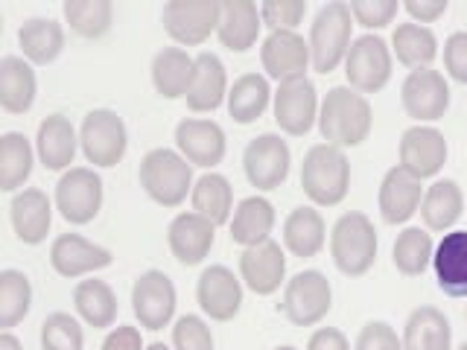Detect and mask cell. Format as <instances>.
I'll return each instance as SVG.
<instances>
[{
    "mask_svg": "<svg viewBox=\"0 0 467 350\" xmlns=\"http://www.w3.org/2000/svg\"><path fill=\"white\" fill-rule=\"evenodd\" d=\"M371 102L354 88H330L318 111L321 138L339 149H354L371 135Z\"/></svg>",
    "mask_w": 467,
    "mask_h": 350,
    "instance_id": "cell-1",
    "label": "cell"
},
{
    "mask_svg": "<svg viewBox=\"0 0 467 350\" xmlns=\"http://www.w3.org/2000/svg\"><path fill=\"white\" fill-rule=\"evenodd\" d=\"M301 187L310 196V201L321 208H333L348 196L350 187V164L348 155L339 146L316 143L310 152L304 155L301 164Z\"/></svg>",
    "mask_w": 467,
    "mask_h": 350,
    "instance_id": "cell-2",
    "label": "cell"
},
{
    "mask_svg": "<svg viewBox=\"0 0 467 350\" xmlns=\"http://www.w3.org/2000/svg\"><path fill=\"white\" fill-rule=\"evenodd\" d=\"M140 187L161 208H179L193 193V164L172 149H152L140 160Z\"/></svg>",
    "mask_w": 467,
    "mask_h": 350,
    "instance_id": "cell-3",
    "label": "cell"
},
{
    "mask_svg": "<svg viewBox=\"0 0 467 350\" xmlns=\"http://www.w3.org/2000/svg\"><path fill=\"white\" fill-rule=\"evenodd\" d=\"M330 254H333L336 269L348 277H359L368 272L377 260V231L371 219L359 211L345 213L339 222L333 225Z\"/></svg>",
    "mask_w": 467,
    "mask_h": 350,
    "instance_id": "cell-4",
    "label": "cell"
},
{
    "mask_svg": "<svg viewBox=\"0 0 467 350\" xmlns=\"http://www.w3.org/2000/svg\"><path fill=\"white\" fill-rule=\"evenodd\" d=\"M350 29H354V15L342 0L318 9L310 26V62L318 73H330L345 62L350 50Z\"/></svg>",
    "mask_w": 467,
    "mask_h": 350,
    "instance_id": "cell-5",
    "label": "cell"
},
{
    "mask_svg": "<svg viewBox=\"0 0 467 350\" xmlns=\"http://www.w3.org/2000/svg\"><path fill=\"white\" fill-rule=\"evenodd\" d=\"M345 77L348 88L357 94H377L383 91L391 79V50L379 36H362L350 41L345 56Z\"/></svg>",
    "mask_w": 467,
    "mask_h": 350,
    "instance_id": "cell-6",
    "label": "cell"
},
{
    "mask_svg": "<svg viewBox=\"0 0 467 350\" xmlns=\"http://www.w3.org/2000/svg\"><path fill=\"white\" fill-rule=\"evenodd\" d=\"M333 289L330 281L321 272H298L284 289L281 310L296 327H313L330 313Z\"/></svg>",
    "mask_w": 467,
    "mask_h": 350,
    "instance_id": "cell-7",
    "label": "cell"
},
{
    "mask_svg": "<svg viewBox=\"0 0 467 350\" xmlns=\"http://www.w3.org/2000/svg\"><path fill=\"white\" fill-rule=\"evenodd\" d=\"M79 143H82V152L88 158V164L117 167L123 160L126 146H129L126 123L109 108H94L82 120Z\"/></svg>",
    "mask_w": 467,
    "mask_h": 350,
    "instance_id": "cell-8",
    "label": "cell"
},
{
    "mask_svg": "<svg viewBox=\"0 0 467 350\" xmlns=\"http://www.w3.org/2000/svg\"><path fill=\"white\" fill-rule=\"evenodd\" d=\"M167 36L175 44L196 47L211 38L219 26V4L216 0H170L161 12Z\"/></svg>",
    "mask_w": 467,
    "mask_h": 350,
    "instance_id": "cell-9",
    "label": "cell"
},
{
    "mask_svg": "<svg viewBox=\"0 0 467 350\" xmlns=\"http://www.w3.org/2000/svg\"><path fill=\"white\" fill-rule=\"evenodd\" d=\"M56 208L70 225H88L102 208V179L88 167H70L56 184Z\"/></svg>",
    "mask_w": 467,
    "mask_h": 350,
    "instance_id": "cell-10",
    "label": "cell"
},
{
    "mask_svg": "<svg viewBox=\"0 0 467 350\" xmlns=\"http://www.w3.org/2000/svg\"><path fill=\"white\" fill-rule=\"evenodd\" d=\"M400 99L412 120L432 123V120H441L450 108V85L438 70L418 67L403 79Z\"/></svg>",
    "mask_w": 467,
    "mask_h": 350,
    "instance_id": "cell-11",
    "label": "cell"
},
{
    "mask_svg": "<svg viewBox=\"0 0 467 350\" xmlns=\"http://www.w3.org/2000/svg\"><path fill=\"white\" fill-rule=\"evenodd\" d=\"M131 310L146 330H164L175 315V286L158 269L143 272L131 286Z\"/></svg>",
    "mask_w": 467,
    "mask_h": 350,
    "instance_id": "cell-12",
    "label": "cell"
},
{
    "mask_svg": "<svg viewBox=\"0 0 467 350\" xmlns=\"http://www.w3.org/2000/svg\"><path fill=\"white\" fill-rule=\"evenodd\" d=\"M318 120V97L316 85L301 77L281 82L275 91V123L292 138H301Z\"/></svg>",
    "mask_w": 467,
    "mask_h": 350,
    "instance_id": "cell-13",
    "label": "cell"
},
{
    "mask_svg": "<svg viewBox=\"0 0 467 350\" xmlns=\"http://www.w3.org/2000/svg\"><path fill=\"white\" fill-rule=\"evenodd\" d=\"M289 146L277 135H260L245 146L243 152V170L245 179L257 190H275L286 181L289 175Z\"/></svg>",
    "mask_w": 467,
    "mask_h": 350,
    "instance_id": "cell-14",
    "label": "cell"
},
{
    "mask_svg": "<svg viewBox=\"0 0 467 350\" xmlns=\"http://www.w3.org/2000/svg\"><path fill=\"white\" fill-rule=\"evenodd\" d=\"M260 62L263 70L277 79V85L301 79L306 77V65H310V41H304V36H298L296 29H275L263 41Z\"/></svg>",
    "mask_w": 467,
    "mask_h": 350,
    "instance_id": "cell-15",
    "label": "cell"
},
{
    "mask_svg": "<svg viewBox=\"0 0 467 350\" xmlns=\"http://www.w3.org/2000/svg\"><path fill=\"white\" fill-rule=\"evenodd\" d=\"M447 164V140L432 126H412L400 138V167L415 179H432Z\"/></svg>",
    "mask_w": 467,
    "mask_h": 350,
    "instance_id": "cell-16",
    "label": "cell"
},
{
    "mask_svg": "<svg viewBox=\"0 0 467 350\" xmlns=\"http://www.w3.org/2000/svg\"><path fill=\"white\" fill-rule=\"evenodd\" d=\"M240 277L254 295H272V292L281 289L286 277V257L281 242L266 240L245 248L240 254Z\"/></svg>",
    "mask_w": 467,
    "mask_h": 350,
    "instance_id": "cell-17",
    "label": "cell"
},
{
    "mask_svg": "<svg viewBox=\"0 0 467 350\" xmlns=\"http://www.w3.org/2000/svg\"><path fill=\"white\" fill-rule=\"evenodd\" d=\"M175 143H179V152L190 160L193 167L211 170L216 164H223L225 158V131L213 120H182L175 126Z\"/></svg>",
    "mask_w": 467,
    "mask_h": 350,
    "instance_id": "cell-18",
    "label": "cell"
},
{
    "mask_svg": "<svg viewBox=\"0 0 467 350\" xmlns=\"http://www.w3.org/2000/svg\"><path fill=\"white\" fill-rule=\"evenodd\" d=\"M196 298L204 315L213 321H231L243 306V286L228 266H208L199 277Z\"/></svg>",
    "mask_w": 467,
    "mask_h": 350,
    "instance_id": "cell-19",
    "label": "cell"
},
{
    "mask_svg": "<svg viewBox=\"0 0 467 350\" xmlns=\"http://www.w3.org/2000/svg\"><path fill=\"white\" fill-rule=\"evenodd\" d=\"M213 233H216V225L211 222V219L199 216L196 211L179 213L170 222V231H167L170 252L175 260L184 262V266H199V262L211 254Z\"/></svg>",
    "mask_w": 467,
    "mask_h": 350,
    "instance_id": "cell-20",
    "label": "cell"
},
{
    "mask_svg": "<svg viewBox=\"0 0 467 350\" xmlns=\"http://www.w3.org/2000/svg\"><path fill=\"white\" fill-rule=\"evenodd\" d=\"M111 252L102 245L88 242L79 233H62L50 245V262L62 277H82L88 272H99L111 266Z\"/></svg>",
    "mask_w": 467,
    "mask_h": 350,
    "instance_id": "cell-21",
    "label": "cell"
},
{
    "mask_svg": "<svg viewBox=\"0 0 467 350\" xmlns=\"http://www.w3.org/2000/svg\"><path fill=\"white\" fill-rule=\"evenodd\" d=\"M423 201V187L420 179L412 172H406L400 164L386 172L383 184H379V213L389 225L409 222Z\"/></svg>",
    "mask_w": 467,
    "mask_h": 350,
    "instance_id": "cell-22",
    "label": "cell"
},
{
    "mask_svg": "<svg viewBox=\"0 0 467 350\" xmlns=\"http://www.w3.org/2000/svg\"><path fill=\"white\" fill-rule=\"evenodd\" d=\"M260 6L252 0H225L219 4V26L216 36L223 41V47L231 53H245L257 44L260 36Z\"/></svg>",
    "mask_w": 467,
    "mask_h": 350,
    "instance_id": "cell-23",
    "label": "cell"
},
{
    "mask_svg": "<svg viewBox=\"0 0 467 350\" xmlns=\"http://www.w3.org/2000/svg\"><path fill=\"white\" fill-rule=\"evenodd\" d=\"M438 289L450 298H467V231H450L432 254Z\"/></svg>",
    "mask_w": 467,
    "mask_h": 350,
    "instance_id": "cell-24",
    "label": "cell"
},
{
    "mask_svg": "<svg viewBox=\"0 0 467 350\" xmlns=\"http://www.w3.org/2000/svg\"><path fill=\"white\" fill-rule=\"evenodd\" d=\"M12 225L18 240L26 245H38L47 240V231L53 222V204L47 199V193H41L36 187H26L21 193H15L12 204Z\"/></svg>",
    "mask_w": 467,
    "mask_h": 350,
    "instance_id": "cell-25",
    "label": "cell"
},
{
    "mask_svg": "<svg viewBox=\"0 0 467 350\" xmlns=\"http://www.w3.org/2000/svg\"><path fill=\"white\" fill-rule=\"evenodd\" d=\"M77 131L73 123L65 114H50L44 117L38 126V138H36V152L44 170H70L73 158H77Z\"/></svg>",
    "mask_w": 467,
    "mask_h": 350,
    "instance_id": "cell-26",
    "label": "cell"
},
{
    "mask_svg": "<svg viewBox=\"0 0 467 350\" xmlns=\"http://www.w3.org/2000/svg\"><path fill=\"white\" fill-rule=\"evenodd\" d=\"M187 108L190 111H216L228 99V77L225 65L219 62L216 53H199L196 56V77L187 91Z\"/></svg>",
    "mask_w": 467,
    "mask_h": 350,
    "instance_id": "cell-27",
    "label": "cell"
},
{
    "mask_svg": "<svg viewBox=\"0 0 467 350\" xmlns=\"http://www.w3.org/2000/svg\"><path fill=\"white\" fill-rule=\"evenodd\" d=\"M36 102V70L21 56L0 58V106L6 114H26Z\"/></svg>",
    "mask_w": 467,
    "mask_h": 350,
    "instance_id": "cell-28",
    "label": "cell"
},
{
    "mask_svg": "<svg viewBox=\"0 0 467 350\" xmlns=\"http://www.w3.org/2000/svg\"><path fill=\"white\" fill-rule=\"evenodd\" d=\"M196 77V58L182 47H164L152 58V85L164 99L187 97Z\"/></svg>",
    "mask_w": 467,
    "mask_h": 350,
    "instance_id": "cell-29",
    "label": "cell"
},
{
    "mask_svg": "<svg viewBox=\"0 0 467 350\" xmlns=\"http://www.w3.org/2000/svg\"><path fill=\"white\" fill-rule=\"evenodd\" d=\"M275 228V208L269 199L263 196H248L237 204L231 219V240L243 245V248H252L269 240V233Z\"/></svg>",
    "mask_w": 467,
    "mask_h": 350,
    "instance_id": "cell-30",
    "label": "cell"
},
{
    "mask_svg": "<svg viewBox=\"0 0 467 350\" xmlns=\"http://www.w3.org/2000/svg\"><path fill=\"white\" fill-rule=\"evenodd\" d=\"M18 44L29 65H50L65 50V29L53 18H29L21 26Z\"/></svg>",
    "mask_w": 467,
    "mask_h": 350,
    "instance_id": "cell-31",
    "label": "cell"
},
{
    "mask_svg": "<svg viewBox=\"0 0 467 350\" xmlns=\"http://www.w3.org/2000/svg\"><path fill=\"white\" fill-rule=\"evenodd\" d=\"M450 321L435 306H418L403 330V350H450Z\"/></svg>",
    "mask_w": 467,
    "mask_h": 350,
    "instance_id": "cell-32",
    "label": "cell"
},
{
    "mask_svg": "<svg viewBox=\"0 0 467 350\" xmlns=\"http://www.w3.org/2000/svg\"><path fill=\"white\" fill-rule=\"evenodd\" d=\"M462 211H464V196H462V187L452 179L435 181L432 187H427V193H423L420 216H423V225L430 231H450L462 219Z\"/></svg>",
    "mask_w": 467,
    "mask_h": 350,
    "instance_id": "cell-33",
    "label": "cell"
},
{
    "mask_svg": "<svg viewBox=\"0 0 467 350\" xmlns=\"http://www.w3.org/2000/svg\"><path fill=\"white\" fill-rule=\"evenodd\" d=\"M269 79L260 73H243V77L228 88V114L234 117V123L248 126L269 108Z\"/></svg>",
    "mask_w": 467,
    "mask_h": 350,
    "instance_id": "cell-34",
    "label": "cell"
},
{
    "mask_svg": "<svg viewBox=\"0 0 467 350\" xmlns=\"http://www.w3.org/2000/svg\"><path fill=\"white\" fill-rule=\"evenodd\" d=\"M73 306L94 330H106L117 321V298L106 281H79L73 289Z\"/></svg>",
    "mask_w": 467,
    "mask_h": 350,
    "instance_id": "cell-35",
    "label": "cell"
},
{
    "mask_svg": "<svg viewBox=\"0 0 467 350\" xmlns=\"http://www.w3.org/2000/svg\"><path fill=\"white\" fill-rule=\"evenodd\" d=\"M190 201H193V211L199 216L211 219L213 225H225L231 219V211H234V190H231L225 175L204 172L202 179L193 184Z\"/></svg>",
    "mask_w": 467,
    "mask_h": 350,
    "instance_id": "cell-36",
    "label": "cell"
},
{
    "mask_svg": "<svg viewBox=\"0 0 467 350\" xmlns=\"http://www.w3.org/2000/svg\"><path fill=\"white\" fill-rule=\"evenodd\" d=\"M284 245L296 257H316L325 245V219L313 208H296L284 222Z\"/></svg>",
    "mask_w": 467,
    "mask_h": 350,
    "instance_id": "cell-37",
    "label": "cell"
},
{
    "mask_svg": "<svg viewBox=\"0 0 467 350\" xmlns=\"http://www.w3.org/2000/svg\"><path fill=\"white\" fill-rule=\"evenodd\" d=\"M391 44H394V56H398V62L406 65V67H430L438 56V38L430 26H420V24H400L394 29L391 36Z\"/></svg>",
    "mask_w": 467,
    "mask_h": 350,
    "instance_id": "cell-38",
    "label": "cell"
},
{
    "mask_svg": "<svg viewBox=\"0 0 467 350\" xmlns=\"http://www.w3.org/2000/svg\"><path fill=\"white\" fill-rule=\"evenodd\" d=\"M33 172V146L21 131H6L0 138V190H18Z\"/></svg>",
    "mask_w": 467,
    "mask_h": 350,
    "instance_id": "cell-39",
    "label": "cell"
},
{
    "mask_svg": "<svg viewBox=\"0 0 467 350\" xmlns=\"http://www.w3.org/2000/svg\"><path fill=\"white\" fill-rule=\"evenodd\" d=\"M65 21L82 38H102L111 29L114 4L111 0H67Z\"/></svg>",
    "mask_w": 467,
    "mask_h": 350,
    "instance_id": "cell-40",
    "label": "cell"
},
{
    "mask_svg": "<svg viewBox=\"0 0 467 350\" xmlns=\"http://www.w3.org/2000/svg\"><path fill=\"white\" fill-rule=\"evenodd\" d=\"M29 304H33L29 277L18 269L0 272V327L9 330L18 321H24V315L29 313Z\"/></svg>",
    "mask_w": 467,
    "mask_h": 350,
    "instance_id": "cell-41",
    "label": "cell"
},
{
    "mask_svg": "<svg viewBox=\"0 0 467 350\" xmlns=\"http://www.w3.org/2000/svg\"><path fill=\"white\" fill-rule=\"evenodd\" d=\"M432 254H435L432 237L420 228H406L398 237V242H394V266L406 277H418L427 272Z\"/></svg>",
    "mask_w": 467,
    "mask_h": 350,
    "instance_id": "cell-42",
    "label": "cell"
},
{
    "mask_svg": "<svg viewBox=\"0 0 467 350\" xmlns=\"http://www.w3.org/2000/svg\"><path fill=\"white\" fill-rule=\"evenodd\" d=\"M85 335L79 321L70 313H50L41 324V347L44 350H82Z\"/></svg>",
    "mask_w": 467,
    "mask_h": 350,
    "instance_id": "cell-43",
    "label": "cell"
},
{
    "mask_svg": "<svg viewBox=\"0 0 467 350\" xmlns=\"http://www.w3.org/2000/svg\"><path fill=\"white\" fill-rule=\"evenodd\" d=\"M172 347L175 350H213L211 327L199 315H182L172 327Z\"/></svg>",
    "mask_w": 467,
    "mask_h": 350,
    "instance_id": "cell-44",
    "label": "cell"
},
{
    "mask_svg": "<svg viewBox=\"0 0 467 350\" xmlns=\"http://www.w3.org/2000/svg\"><path fill=\"white\" fill-rule=\"evenodd\" d=\"M350 15L365 29H383L394 21L400 4L398 0H350Z\"/></svg>",
    "mask_w": 467,
    "mask_h": 350,
    "instance_id": "cell-45",
    "label": "cell"
},
{
    "mask_svg": "<svg viewBox=\"0 0 467 350\" xmlns=\"http://www.w3.org/2000/svg\"><path fill=\"white\" fill-rule=\"evenodd\" d=\"M306 15L304 0H266L260 4V18L272 33L275 29H296Z\"/></svg>",
    "mask_w": 467,
    "mask_h": 350,
    "instance_id": "cell-46",
    "label": "cell"
},
{
    "mask_svg": "<svg viewBox=\"0 0 467 350\" xmlns=\"http://www.w3.org/2000/svg\"><path fill=\"white\" fill-rule=\"evenodd\" d=\"M354 350H403V342L386 321H371L359 330Z\"/></svg>",
    "mask_w": 467,
    "mask_h": 350,
    "instance_id": "cell-47",
    "label": "cell"
},
{
    "mask_svg": "<svg viewBox=\"0 0 467 350\" xmlns=\"http://www.w3.org/2000/svg\"><path fill=\"white\" fill-rule=\"evenodd\" d=\"M444 67L452 79L467 85V33H452L444 41Z\"/></svg>",
    "mask_w": 467,
    "mask_h": 350,
    "instance_id": "cell-48",
    "label": "cell"
},
{
    "mask_svg": "<svg viewBox=\"0 0 467 350\" xmlns=\"http://www.w3.org/2000/svg\"><path fill=\"white\" fill-rule=\"evenodd\" d=\"M403 9L412 15V24H432L450 9L447 0H406Z\"/></svg>",
    "mask_w": 467,
    "mask_h": 350,
    "instance_id": "cell-49",
    "label": "cell"
},
{
    "mask_svg": "<svg viewBox=\"0 0 467 350\" xmlns=\"http://www.w3.org/2000/svg\"><path fill=\"white\" fill-rule=\"evenodd\" d=\"M102 350H143V339H140V330L131 327V324H120L114 327L106 342H102Z\"/></svg>",
    "mask_w": 467,
    "mask_h": 350,
    "instance_id": "cell-50",
    "label": "cell"
},
{
    "mask_svg": "<svg viewBox=\"0 0 467 350\" xmlns=\"http://www.w3.org/2000/svg\"><path fill=\"white\" fill-rule=\"evenodd\" d=\"M306 350H350V342L342 330L336 327H321L310 335L306 342Z\"/></svg>",
    "mask_w": 467,
    "mask_h": 350,
    "instance_id": "cell-51",
    "label": "cell"
},
{
    "mask_svg": "<svg viewBox=\"0 0 467 350\" xmlns=\"http://www.w3.org/2000/svg\"><path fill=\"white\" fill-rule=\"evenodd\" d=\"M0 350H24V347H21V342L15 339L9 330H4V333H0Z\"/></svg>",
    "mask_w": 467,
    "mask_h": 350,
    "instance_id": "cell-52",
    "label": "cell"
},
{
    "mask_svg": "<svg viewBox=\"0 0 467 350\" xmlns=\"http://www.w3.org/2000/svg\"><path fill=\"white\" fill-rule=\"evenodd\" d=\"M146 350H170V347H167V345H161V342H155V345H150Z\"/></svg>",
    "mask_w": 467,
    "mask_h": 350,
    "instance_id": "cell-53",
    "label": "cell"
},
{
    "mask_svg": "<svg viewBox=\"0 0 467 350\" xmlns=\"http://www.w3.org/2000/svg\"><path fill=\"white\" fill-rule=\"evenodd\" d=\"M277 350H296V347H289V345H286V347H277Z\"/></svg>",
    "mask_w": 467,
    "mask_h": 350,
    "instance_id": "cell-54",
    "label": "cell"
},
{
    "mask_svg": "<svg viewBox=\"0 0 467 350\" xmlns=\"http://www.w3.org/2000/svg\"><path fill=\"white\" fill-rule=\"evenodd\" d=\"M459 350H467V342H464V345H462V347H459Z\"/></svg>",
    "mask_w": 467,
    "mask_h": 350,
    "instance_id": "cell-55",
    "label": "cell"
},
{
    "mask_svg": "<svg viewBox=\"0 0 467 350\" xmlns=\"http://www.w3.org/2000/svg\"><path fill=\"white\" fill-rule=\"evenodd\" d=\"M464 321H467V313H464Z\"/></svg>",
    "mask_w": 467,
    "mask_h": 350,
    "instance_id": "cell-56",
    "label": "cell"
}]
</instances>
